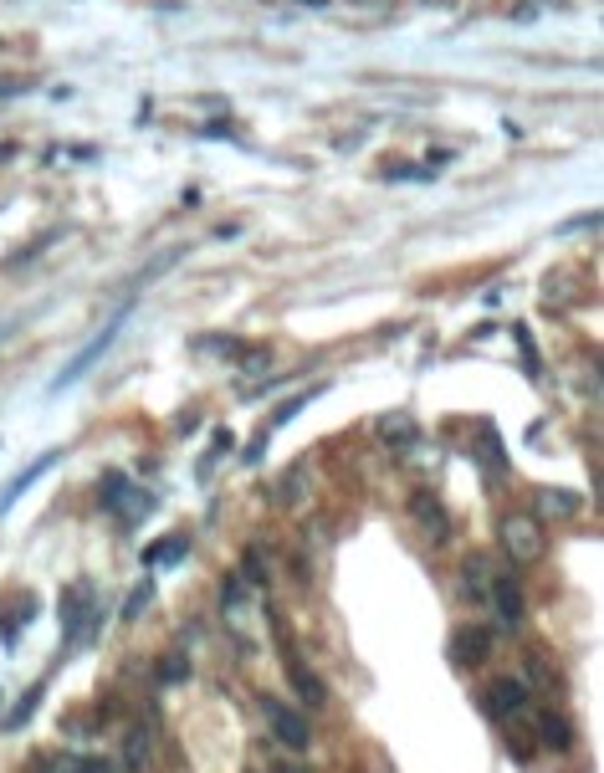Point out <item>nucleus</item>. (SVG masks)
Returning a JSON list of instances; mask_svg holds the SVG:
<instances>
[{
    "mask_svg": "<svg viewBox=\"0 0 604 773\" xmlns=\"http://www.w3.org/2000/svg\"><path fill=\"white\" fill-rule=\"evenodd\" d=\"M195 349L221 354V359H241V354H246V343H241L236 333H205V338H195Z\"/></svg>",
    "mask_w": 604,
    "mask_h": 773,
    "instance_id": "6ab92c4d",
    "label": "nucleus"
},
{
    "mask_svg": "<svg viewBox=\"0 0 604 773\" xmlns=\"http://www.w3.org/2000/svg\"><path fill=\"white\" fill-rule=\"evenodd\" d=\"M36 773H88V753H57V758L47 753Z\"/></svg>",
    "mask_w": 604,
    "mask_h": 773,
    "instance_id": "aec40b11",
    "label": "nucleus"
},
{
    "mask_svg": "<svg viewBox=\"0 0 604 773\" xmlns=\"http://www.w3.org/2000/svg\"><path fill=\"white\" fill-rule=\"evenodd\" d=\"M379 175L384 180H430V169L425 164H410V159H390V164H379Z\"/></svg>",
    "mask_w": 604,
    "mask_h": 773,
    "instance_id": "4be33fe9",
    "label": "nucleus"
},
{
    "mask_svg": "<svg viewBox=\"0 0 604 773\" xmlns=\"http://www.w3.org/2000/svg\"><path fill=\"white\" fill-rule=\"evenodd\" d=\"M16 154H21V149H16L11 139H6V144H0V164H6V159H16Z\"/></svg>",
    "mask_w": 604,
    "mask_h": 773,
    "instance_id": "7c9ffc66",
    "label": "nucleus"
},
{
    "mask_svg": "<svg viewBox=\"0 0 604 773\" xmlns=\"http://www.w3.org/2000/svg\"><path fill=\"white\" fill-rule=\"evenodd\" d=\"M497 543H502V553L512 558V564H538V558L548 553L543 523L533 518V512H502V523H497Z\"/></svg>",
    "mask_w": 604,
    "mask_h": 773,
    "instance_id": "f257e3e1",
    "label": "nucleus"
},
{
    "mask_svg": "<svg viewBox=\"0 0 604 773\" xmlns=\"http://www.w3.org/2000/svg\"><path fill=\"white\" fill-rule=\"evenodd\" d=\"M241 364H246V369L256 374V369H267V364H272V354H267V349H256V343H246V354H241Z\"/></svg>",
    "mask_w": 604,
    "mask_h": 773,
    "instance_id": "cd10ccee",
    "label": "nucleus"
},
{
    "mask_svg": "<svg viewBox=\"0 0 604 773\" xmlns=\"http://www.w3.org/2000/svg\"><path fill=\"white\" fill-rule=\"evenodd\" d=\"M318 390H323V384H318ZM318 390H302V395H292V400H282V405L272 410V425H287L292 415H302V405H313V400H318Z\"/></svg>",
    "mask_w": 604,
    "mask_h": 773,
    "instance_id": "5701e85b",
    "label": "nucleus"
},
{
    "mask_svg": "<svg viewBox=\"0 0 604 773\" xmlns=\"http://www.w3.org/2000/svg\"><path fill=\"white\" fill-rule=\"evenodd\" d=\"M123 318H128V308H118V313H113V318H108V323H103V328H98V333H93L88 343H82V349H77V354H72V359H67L62 369H57V379H52V395L72 390V384H77L82 374H88V369H93V364H98V359H103V354L113 349V338L123 333Z\"/></svg>",
    "mask_w": 604,
    "mask_h": 773,
    "instance_id": "7ed1b4c3",
    "label": "nucleus"
},
{
    "mask_svg": "<svg viewBox=\"0 0 604 773\" xmlns=\"http://www.w3.org/2000/svg\"><path fill=\"white\" fill-rule=\"evenodd\" d=\"M57 615H62V630H67V646H82L88 635H98V625H103V605H98L93 584H72V589H62Z\"/></svg>",
    "mask_w": 604,
    "mask_h": 773,
    "instance_id": "f03ea898",
    "label": "nucleus"
},
{
    "mask_svg": "<svg viewBox=\"0 0 604 773\" xmlns=\"http://www.w3.org/2000/svg\"><path fill=\"white\" fill-rule=\"evenodd\" d=\"M471 451H477V461L487 466V477H492V482H502V477H507V451H502V436L492 431V425H482V431H477Z\"/></svg>",
    "mask_w": 604,
    "mask_h": 773,
    "instance_id": "2eb2a0df",
    "label": "nucleus"
},
{
    "mask_svg": "<svg viewBox=\"0 0 604 773\" xmlns=\"http://www.w3.org/2000/svg\"><path fill=\"white\" fill-rule=\"evenodd\" d=\"M149 599H154V579H139L134 589H128V605H123V620H139L149 610Z\"/></svg>",
    "mask_w": 604,
    "mask_h": 773,
    "instance_id": "412c9836",
    "label": "nucleus"
},
{
    "mask_svg": "<svg viewBox=\"0 0 604 773\" xmlns=\"http://www.w3.org/2000/svg\"><path fill=\"white\" fill-rule=\"evenodd\" d=\"M420 6H436V11H451V6H456V0H420Z\"/></svg>",
    "mask_w": 604,
    "mask_h": 773,
    "instance_id": "2f4dec72",
    "label": "nucleus"
},
{
    "mask_svg": "<svg viewBox=\"0 0 604 773\" xmlns=\"http://www.w3.org/2000/svg\"><path fill=\"white\" fill-rule=\"evenodd\" d=\"M262 456H267V431H262V436H256L251 446H246V456H241V461H246V466H256V461H262Z\"/></svg>",
    "mask_w": 604,
    "mask_h": 773,
    "instance_id": "c85d7f7f",
    "label": "nucleus"
},
{
    "mask_svg": "<svg viewBox=\"0 0 604 773\" xmlns=\"http://www.w3.org/2000/svg\"><path fill=\"white\" fill-rule=\"evenodd\" d=\"M256 707H262V717H267V727L277 733V743L282 748H292V753H302L313 743V727H308V717H302L297 707H287V702H277L272 692H262L256 697Z\"/></svg>",
    "mask_w": 604,
    "mask_h": 773,
    "instance_id": "39448f33",
    "label": "nucleus"
},
{
    "mask_svg": "<svg viewBox=\"0 0 604 773\" xmlns=\"http://www.w3.org/2000/svg\"><path fill=\"white\" fill-rule=\"evenodd\" d=\"M246 579H251V584H262V579H267V548H262V543H251V548H246Z\"/></svg>",
    "mask_w": 604,
    "mask_h": 773,
    "instance_id": "393cba45",
    "label": "nucleus"
},
{
    "mask_svg": "<svg viewBox=\"0 0 604 773\" xmlns=\"http://www.w3.org/2000/svg\"><path fill=\"white\" fill-rule=\"evenodd\" d=\"M149 763H154V733L144 722H134L123 733V768H134V773H149Z\"/></svg>",
    "mask_w": 604,
    "mask_h": 773,
    "instance_id": "4468645a",
    "label": "nucleus"
},
{
    "mask_svg": "<svg viewBox=\"0 0 604 773\" xmlns=\"http://www.w3.org/2000/svg\"><path fill=\"white\" fill-rule=\"evenodd\" d=\"M88 773H113V763L108 758H88Z\"/></svg>",
    "mask_w": 604,
    "mask_h": 773,
    "instance_id": "c756f323",
    "label": "nucleus"
},
{
    "mask_svg": "<svg viewBox=\"0 0 604 773\" xmlns=\"http://www.w3.org/2000/svg\"><path fill=\"white\" fill-rule=\"evenodd\" d=\"M297 492H308V466H302V461L287 471V482H282V502H297Z\"/></svg>",
    "mask_w": 604,
    "mask_h": 773,
    "instance_id": "bb28decb",
    "label": "nucleus"
},
{
    "mask_svg": "<svg viewBox=\"0 0 604 773\" xmlns=\"http://www.w3.org/2000/svg\"><path fill=\"white\" fill-rule=\"evenodd\" d=\"M487 594H492V605H497L502 625H523V615H528V599H523V584H517L512 574H492Z\"/></svg>",
    "mask_w": 604,
    "mask_h": 773,
    "instance_id": "9d476101",
    "label": "nucleus"
},
{
    "mask_svg": "<svg viewBox=\"0 0 604 773\" xmlns=\"http://www.w3.org/2000/svg\"><path fill=\"white\" fill-rule=\"evenodd\" d=\"M528 707H533V686H528V676H497L487 692H482V712L497 717V722L523 717Z\"/></svg>",
    "mask_w": 604,
    "mask_h": 773,
    "instance_id": "423d86ee",
    "label": "nucleus"
},
{
    "mask_svg": "<svg viewBox=\"0 0 604 773\" xmlns=\"http://www.w3.org/2000/svg\"><path fill=\"white\" fill-rule=\"evenodd\" d=\"M533 743L538 748H553V753H564L574 743V727L564 712H533Z\"/></svg>",
    "mask_w": 604,
    "mask_h": 773,
    "instance_id": "f8f14e48",
    "label": "nucleus"
},
{
    "mask_svg": "<svg viewBox=\"0 0 604 773\" xmlns=\"http://www.w3.org/2000/svg\"><path fill=\"white\" fill-rule=\"evenodd\" d=\"M57 461H62L57 451H47V456H36V461H31V466L21 471V477H11L6 487H0V518H6V512H11V507H16V502H21V497H26V492H31V487H36L41 477H47V471H52Z\"/></svg>",
    "mask_w": 604,
    "mask_h": 773,
    "instance_id": "9b49d317",
    "label": "nucleus"
},
{
    "mask_svg": "<svg viewBox=\"0 0 604 773\" xmlns=\"http://www.w3.org/2000/svg\"><path fill=\"white\" fill-rule=\"evenodd\" d=\"M302 6H328V0H302Z\"/></svg>",
    "mask_w": 604,
    "mask_h": 773,
    "instance_id": "473e14b6",
    "label": "nucleus"
},
{
    "mask_svg": "<svg viewBox=\"0 0 604 773\" xmlns=\"http://www.w3.org/2000/svg\"><path fill=\"white\" fill-rule=\"evenodd\" d=\"M41 697H47V686H41V681H36V686H26V697H21V702L11 707V717H0V727H6V733H21V727H26V722L36 717Z\"/></svg>",
    "mask_w": 604,
    "mask_h": 773,
    "instance_id": "a211bd4d",
    "label": "nucleus"
},
{
    "mask_svg": "<svg viewBox=\"0 0 604 773\" xmlns=\"http://www.w3.org/2000/svg\"><path fill=\"white\" fill-rule=\"evenodd\" d=\"M154 676H159V686H175V681L190 676V661H185V656H164V661L154 666Z\"/></svg>",
    "mask_w": 604,
    "mask_h": 773,
    "instance_id": "b1692460",
    "label": "nucleus"
},
{
    "mask_svg": "<svg viewBox=\"0 0 604 773\" xmlns=\"http://www.w3.org/2000/svg\"><path fill=\"white\" fill-rule=\"evenodd\" d=\"M185 553H190V538L185 533H164L144 548V564L149 569H169V564H185Z\"/></svg>",
    "mask_w": 604,
    "mask_h": 773,
    "instance_id": "dca6fc26",
    "label": "nucleus"
},
{
    "mask_svg": "<svg viewBox=\"0 0 604 773\" xmlns=\"http://www.w3.org/2000/svg\"><path fill=\"white\" fill-rule=\"evenodd\" d=\"M492 646H497V635H492L487 625H456L446 651H451V666H461V671H477V666H487Z\"/></svg>",
    "mask_w": 604,
    "mask_h": 773,
    "instance_id": "0eeeda50",
    "label": "nucleus"
},
{
    "mask_svg": "<svg viewBox=\"0 0 604 773\" xmlns=\"http://www.w3.org/2000/svg\"><path fill=\"white\" fill-rule=\"evenodd\" d=\"M374 436H379L384 446H405V441H415V415H410V410L379 415V420H374Z\"/></svg>",
    "mask_w": 604,
    "mask_h": 773,
    "instance_id": "f3484780",
    "label": "nucleus"
},
{
    "mask_svg": "<svg viewBox=\"0 0 604 773\" xmlns=\"http://www.w3.org/2000/svg\"><path fill=\"white\" fill-rule=\"evenodd\" d=\"M98 502H103L108 512H118L123 523H144L149 507H154L149 492H139L134 482H128V471H108V477L98 482Z\"/></svg>",
    "mask_w": 604,
    "mask_h": 773,
    "instance_id": "20e7f679",
    "label": "nucleus"
},
{
    "mask_svg": "<svg viewBox=\"0 0 604 773\" xmlns=\"http://www.w3.org/2000/svg\"><path fill=\"white\" fill-rule=\"evenodd\" d=\"M410 518H415V528L430 538V543H446L451 538V518H446V507L430 497V492H415L410 497Z\"/></svg>",
    "mask_w": 604,
    "mask_h": 773,
    "instance_id": "1a4fd4ad",
    "label": "nucleus"
},
{
    "mask_svg": "<svg viewBox=\"0 0 604 773\" xmlns=\"http://www.w3.org/2000/svg\"><path fill=\"white\" fill-rule=\"evenodd\" d=\"M533 518L543 523V518H553V523H569V518H579L584 512V497L579 492H564V487H538L533 492Z\"/></svg>",
    "mask_w": 604,
    "mask_h": 773,
    "instance_id": "6e6552de",
    "label": "nucleus"
},
{
    "mask_svg": "<svg viewBox=\"0 0 604 773\" xmlns=\"http://www.w3.org/2000/svg\"><path fill=\"white\" fill-rule=\"evenodd\" d=\"M231 446H236V436H231V431H215L210 451L200 456V477H210V466H215V456H221V451H231Z\"/></svg>",
    "mask_w": 604,
    "mask_h": 773,
    "instance_id": "a878e982",
    "label": "nucleus"
},
{
    "mask_svg": "<svg viewBox=\"0 0 604 773\" xmlns=\"http://www.w3.org/2000/svg\"><path fill=\"white\" fill-rule=\"evenodd\" d=\"M282 651H287V640H282ZM287 681H292V692H297L302 702H308V707H323V702H328V686H323L308 666H302L292 651H287Z\"/></svg>",
    "mask_w": 604,
    "mask_h": 773,
    "instance_id": "ddd939ff",
    "label": "nucleus"
}]
</instances>
